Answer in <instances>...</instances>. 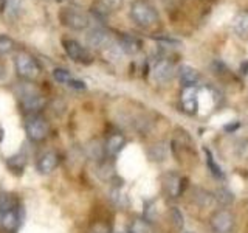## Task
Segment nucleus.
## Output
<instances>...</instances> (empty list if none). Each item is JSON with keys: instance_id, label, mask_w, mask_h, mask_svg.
Instances as JSON below:
<instances>
[{"instance_id": "1", "label": "nucleus", "mask_w": 248, "mask_h": 233, "mask_svg": "<svg viewBox=\"0 0 248 233\" xmlns=\"http://www.w3.org/2000/svg\"><path fill=\"white\" fill-rule=\"evenodd\" d=\"M129 14L130 19L141 28H154L160 22L158 11L155 10V6L149 0H134L130 5Z\"/></svg>"}, {"instance_id": "2", "label": "nucleus", "mask_w": 248, "mask_h": 233, "mask_svg": "<svg viewBox=\"0 0 248 233\" xmlns=\"http://www.w3.org/2000/svg\"><path fill=\"white\" fill-rule=\"evenodd\" d=\"M14 64H16V72L25 81H34L41 75V66H39V62L36 61L33 54H30L27 51H19L16 54Z\"/></svg>"}, {"instance_id": "3", "label": "nucleus", "mask_w": 248, "mask_h": 233, "mask_svg": "<svg viewBox=\"0 0 248 233\" xmlns=\"http://www.w3.org/2000/svg\"><path fill=\"white\" fill-rule=\"evenodd\" d=\"M27 137L34 143H41L50 135V124L41 114L28 115L25 120Z\"/></svg>"}, {"instance_id": "4", "label": "nucleus", "mask_w": 248, "mask_h": 233, "mask_svg": "<svg viewBox=\"0 0 248 233\" xmlns=\"http://www.w3.org/2000/svg\"><path fill=\"white\" fill-rule=\"evenodd\" d=\"M59 20L62 25H65L70 30L75 31H82L90 25L89 16L84 11H81L79 8L75 6H65L59 11Z\"/></svg>"}, {"instance_id": "5", "label": "nucleus", "mask_w": 248, "mask_h": 233, "mask_svg": "<svg viewBox=\"0 0 248 233\" xmlns=\"http://www.w3.org/2000/svg\"><path fill=\"white\" fill-rule=\"evenodd\" d=\"M209 225L214 233H231L234 229V216L228 210H217L209 217Z\"/></svg>"}, {"instance_id": "6", "label": "nucleus", "mask_w": 248, "mask_h": 233, "mask_svg": "<svg viewBox=\"0 0 248 233\" xmlns=\"http://www.w3.org/2000/svg\"><path fill=\"white\" fill-rule=\"evenodd\" d=\"M62 45H64V50L68 54V58L73 59L75 62H79V64H92L93 62V56L90 51L79 42L73 41V39H67V41L62 42Z\"/></svg>"}, {"instance_id": "7", "label": "nucleus", "mask_w": 248, "mask_h": 233, "mask_svg": "<svg viewBox=\"0 0 248 233\" xmlns=\"http://www.w3.org/2000/svg\"><path fill=\"white\" fill-rule=\"evenodd\" d=\"M200 92L197 85H186V87L182 89L180 93V103L182 107L186 114H197L199 111V100H200Z\"/></svg>"}, {"instance_id": "8", "label": "nucleus", "mask_w": 248, "mask_h": 233, "mask_svg": "<svg viewBox=\"0 0 248 233\" xmlns=\"http://www.w3.org/2000/svg\"><path fill=\"white\" fill-rule=\"evenodd\" d=\"M177 73V68L172 61L169 59H158L152 67V78L157 83H168Z\"/></svg>"}, {"instance_id": "9", "label": "nucleus", "mask_w": 248, "mask_h": 233, "mask_svg": "<svg viewBox=\"0 0 248 233\" xmlns=\"http://www.w3.org/2000/svg\"><path fill=\"white\" fill-rule=\"evenodd\" d=\"M85 39H87V45L96 50L108 49L112 45V34L106 28H92Z\"/></svg>"}, {"instance_id": "10", "label": "nucleus", "mask_w": 248, "mask_h": 233, "mask_svg": "<svg viewBox=\"0 0 248 233\" xmlns=\"http://www.w3.org/2000/svg\"><path fill=\"white\" fill-rule=\"evenodd\" d=\"M45 103H46L45 98L37 92H28V93H22L20 95V107L28 115L39 114L41 109H44Z\"/></svg>"}, {"instance_id": "11", "label": "nucleus", "mask_w": 248, "mask_h": 233, "mask_svg": "<svg viewBox=\"0 0 248 233\" xmlns=\"http://www.w3.org/2000/svg\"><path fill=\"white\" fill-rule=\"evenodd\" d=\"M59 154L56 151H45L44 154H41V157L37 159L36 168L39 174H51L54 169L59 166Z\"/></svg>"}, {"instance_id": "12", "label": "nucleus", "mask_w": 248, "mask_h": 233, "mask_svg": "<svg viewBox=\"0 0 248 233\" xmlns=\"http://www.w3.org/2000/svg\"><path fill=\"white\" fill-rule=\"evenodd\" d=\"M183 179L182 176H178L177 173H168L165 177H163V186H165L166 193L170 198H178L180 193L183 191Z\"/></svg>"}, {"instance_id": "13", "label": "nucleus", "mask_w": 248, "mask_h": 233, "mask_svg": "<svg viewBox=\"0 0 248 233\" xmlns=\"http://www.w3.org/2000/svg\"><path fill=\"white\" fill-rule=\"evenodd\" d=\"M20 222V215H19V208H10V210H2V215H0V227L6 232H14L17 229V225Z\"/></svg>"}, {"instance_id": "14", "label": "nucleus", "mask_w": 248, "mask_h": 233, "mask_svg": "<svg viewBox=\"0 0 248 233\" xmlns=\"http://www.w3.org/2000/svg\"><path fill=\"white\" fill-rule=\"evenodd\" d=\"M126 137H124L123 134H112L108 135L106 143H104V150H106V154L108 155V157H115V155H118L123 150L124 146H126Z\"/></svg>"}, {"instance_id": "15", "label": "nucleus", "mask_w": 248, "mask_h": 233, "mask_svg": "<svg viewBox=\"0 0 248 233\" xmlns=\"http://www.w3.org/2000/svg\"><path fill=\"white\" fill-rule=\"evenodd\" d=\"M118 47H120V50L126 54H137V53L141 51L143 42L132 34H123L118 39Z\"/></svg>"}, {"instance_id": "16", "label": "nucleus", "mask_w": 248, "mask_h": 233, "mask_svg": "<svg viewBox=\"0 0 248 233\" xmlns=\"http://www.w3.org/2000/svg\"><path fill=\"white\" fill-rule=\"evenodd\" d=\"M123 5V0H95L93 3V13L98 16H108L113 11H118Z\"/></svg>"}, {"instance_id": "17", "label": "nucleus", "mask_w": 248, "mask_h": 233, "mask_svg": "<svg viewBox=\"0 0 248 233\" xmlns=\"http://www.w3.org/2000/svg\"><path fill=\"white\" fill-rule=\"evenodd\" d=\"M178 78H180V83L183 84V87H186V85H199L202 80V76L197 70L189 66H182L178 68Z\"/></svg>"}, {"instance_id": "18", "label": "nucleus", "mask_w": 248, "mask_h": 233, "mask_svg": "<svg viewBox=\"0 0 248 233\" xmlns=\"http://www.w3.org/2000/svg\"><path fill=\"white\" fill-rule=\"evenodd\" d=\"M232 31L240 39H248V11L239 13L232 20Z\"/></svg>"}, {"instance_id": "19", "label": "nucleus", "mask_w": 248, "mask_h": 233, "mask_svg": "<svg viewBox=\"0 0 248 233\" xmlns=\"http://www.w3.org/2000/svg\"><path fill=\"white\" fill-rule=\"evenodd\" d=\"M129 233H155V230H154V225L151 224L149 219L137 217V219H134L130 222Z\"/></svg>"}, {"instance_id": "20", "label": "nucleus", "mask_w": 248, "mask_h": 233, "mask_svg": "<svg viewBox=\"0 0 248 233\" xmlns=\"http://www.w3.org/2000/svg\"><path fill=\"white\" fill-rule=\"evenodd\" d=\"M23 8H25V3L23 0H8L6 6H5V14L8 19H19L20 14L23 13Z\"/></svg>"}, {"instance_id": "21", "label": "nucleus", "mask_w": 248, "mask_h": 233, "mask_svg": "<svg viewBox=\"0 0 248 233\" xmlns=\"http://www.w3.org/2000/svg\"><path fill=\"white\" fill-rule=\"evenodd\" d=\"M6 165L11 169V173L22 174L23 169H25V165H27V157L23 154H16L13 157H8Z\"/></svg>"}, {"instance_id": "22", "label": "nucleus", "mask_w": 248, "mask_h": 233, "mask_svg": "<svg viewBox=\"0 0 248 233\" xmlns=\"http://www.w3.org/2000/svg\"><path fill=\"white\" fill-rule=\"evenodd\" d=\"M203 152H205V157H206V166H208L209 171H211V174H213L216 179H223V177H225V176H223V171H222V168L216 163V160H214V157H213L211 151H209L208 148H203Z\"/></svg>"}, {"instance_id": "23", "label": "nucleus", "mask_w": 248, "mask_h": 233, "mask_svg": "<svg viewBox=\"0 0 248 233\" xmlns=\"http://www.w3.org/2000/svg\"><path fill=\"white\" fill-rule=\"evenodd\" d=\"M166 154H168L166 146H163V145H155V146H152L151 150H149V157L154 162L165 160L166 159Z\"/></svg>"}, {"instance_id": "24", "label": "nucleus", "mask_w": 248, "mask_h": 233, "mask_svg": "<svg viewBox=\"0 0 248 233\" xmlns=\"http://www.w3.org/2000/svg\"><path fill=\"white\" fill-rule=\"evenodd\" d=\"M214 199H217L220 202L222 205H230L232 200H234V194H232L230 190L227 188H219V190H216V196Z\"/></svg>"}, {"instance_id": "25", "label": "nucleus", "mask_w": 248, "mask_h": 233, "mask_svg": "<svg viewBox=\"0 0 248 233\" xmlns=\"http://www.w3.org/2000/svg\"><path fill=\"white\" fill-rule=\"evenodd\" d=\"M53 78H54V81H58L61 84H70V81L73 80V76L72 73L68 72V70L65 68H54L53 70Z\"/></svg>"}, {"instance_id": "26", "label": "nucleus", "mask_w": 248, "mask_h": 233, "mask_svg": "<svg viewBox=\"0 0 248 233\" xmlns=\"http://www.w3.org/2000/svg\"><path fill=\"white\" fill-rule=\"evenodd\" d=\"M14 41L10 39L8 36L0 34V56H6L14 50Z\"/></svg>"}, {"instance_id": "27", "label": "nucleus", "mask_w": 248, "mask_h": 233, "mask_svg": "<svg viewBox=\"0 0 248 233\" xmlns=\"http://www.w3.org/2000/svg\"><path fill=\"white\" fill-rule=\"evenodd\" d=\"M89 233H112V230H110V227H108V224L99 221V222H95L92 225Z\"/></svg>"}, {"instance_id": "28", "label": "nucleus", "mask_w": 248, "mask_h": 233, "mask_svg": "<svg viewBox=\"0 0 248 233\" xmlns=\"http://www.w3.org/2000/svg\"><path fill=\"white\" fill-rule=\"evenodd\" d=\"M172 219H174V222H175V225L178 229L183 227V215H182L180 210L172 208Z\"/></svg>"}, {"instance_id": "29", "label": "nucleus", "mask_w": 248, "mask_h": 233, "mask_svg": "<svg viewBox=\"0 0 248 233\" xmlns=\"http://www.w3.org/2000/svg\"><path fill=\"white\" fill-rule=\"evenodd\" d=\"M70 87H73V89H78V90H84L85 89V84H84V81H79V80H75V78H73V80L72 81H70Z\"/></svg>"}, {"instance_id": "30", "label": "nucleus", "mask_w": 248, "mask_h": 233, "mask_svg": "<svg viewBox=\"0 0 248 233\" xmlns=\"http://www.w3.org/2000/svg\"><path fill=\"white\" fill-rule=\"evenodd\" d=\"M6 2H8V0H0V13H3V11H5Z\"/></svg>"}, {"instance_id": "31", "label": "nucleus", "mask_w": 248, "mask_h": 233, "mask_svg": "<svg viewBox=\"0 0 248 233\" xmlns=\"http://www.w3.org/2000/svg\"><path fill=\"white\" fill-rule=\"evenodd\" d=\"M0 215H2V208H0Z\"/></svg>"}, {"instance_id": "32", "label": "nucleus", "mask_w": 248, "mask_h": 233, "mask_svg": "<svg viewBox=\"0 0 248 233\" xmlns=\"http://www.w3.org/2000/svg\"><path fill=\"white\" fill-rule=\"evenodd\" d=\"M185 233H192V232H185Z\"/></svg>"}, {"instance_id": "33", "label": "nucleus", "mask_w": 248, "mask_h": 233, "mask_svg": "<svg viewBox=\"0 0 248 233\" xmlns=\"http://www.w3.org/2000/svg\"><path fill=\"white\" fill-rule=\"evenodd\" d=\"M118 233H124V232H118Z\"/></svg>"}]
</instances>
